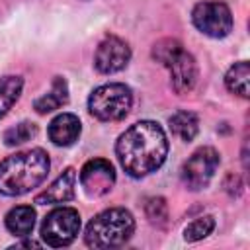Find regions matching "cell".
<instances>
[{
  "mask_svg": "<svg viewBox=\"0 0 250 250\" xmlns=\"http://www.w3.org/2000/svg\"><path fill=\"white\" fill-rule=\"evenodd\" d=\"M123 170L133 178H143L162 166L168 154V139L156 121L131 125L115 145Z\"/></svg>",
  "mask_w": 250,
  "mask_h": 250,
  "instance_id": "cell-1",
  "label": "cell"
},
{
  "mask_svg": "<svg viewBox=\"0 0 250 250\" xmlns=\"http://www.w3.org/2000/svg\"><path fill=\"white\" fill-rule=\"evenodd\" d=\"M49 156L43 148H31L8 156L0 164V193L16 197L31 191L49 174Z\"/></svg>",
  "mask_w": 250,
  "mask_h": 250,
  "instance_id": "cell-2",
  "label": "cell"
},
{
  "mask_svg": "<svg viewBox=\"0 0 250 250\" xmlns=\"http://www.w3.org/2000/svg\"><path fill=\"white\" fill-rule=\"evenodd\" d=\"M135 230L133 215L123 207H111L98 213L86 227L84 242L90 248H115L125 244Z\"/></svg>",
  "mask_w": 250,
  "mask_h": 250,
  "instance_id": "cell-3",
  "label": "cell"
},
{
  "mask_svg": "<svg viewBox=\"0 0 250 250\" xmlns=\"http://www.w3.org/2000/svg\"><path fill=\"white\" fill-rule=\"evenodd\" d=\"M133 105L131 88L121 82H111L96 88L88 98L90 113L100 121H119Z\"/></svg>",
  "mask_w": 250,
  "mask_h": 250,
  "instance_id": "cell-4",
  "label": "cell"
},
{
  "mask_svg": "<svg viewBox=\"0 0 250 250\" xmlns=\"http://www.w3.org/2000/svg\"><path fill=\"white\" fill-rule=\"evenodd\" d=\"M80 232V215L72 207L53 209L41 225V238L53 248L68 246Z\"/></svg>",
  "mask_w": 250,
  "mask_h": 250,
  "instance_id": "cell-5",
  "label": "cell"
},
{
  "mask_svg": "<svg viewBox=\"0 0 250 250\" xmlns=\"http://www.w3.org/2000/svg\"><path fill=\"white\" fill-rule=\"evenodd\" d=\"M219 152L213 146H201L197 148L182 166L180 178L184 186L191 191L203 189L209 186L211 178L215 176V170L219 166Z\"/></svg>",
  "mask_w": 250,
  "mask_h": 250,
  "instance_id": "cell-6",
  "label": "cell"
},
{
  "mask_svg": "<svg viewBox=\"0 0 250 250\" xmlns=\"http://www.w3.org/2000/svg\"><path fill=\"white\" fill-rule=\"evenodd\" d=\"M191 21L201 33L215 39L227 37L232 29V14L229 6L215 0L195 4L191 12Z\"/></svg>",
  "mask_w": 250,
  "mask_h": 250,
  "instance_id": "cell-7",
  "label": "cell"
},
{
  "mask_svg": "<svg viewBox=\"0 0 250 250\" xmlns=\"http://www.w3.org/2000/svg\"><path fill=\"white\" fill-rule=\"evenodd\" d=\"M80 184L88 197H102L115 184V168L105 158H92L80 170Z\"/></svg>",
  "mask_w": 250,
  "mask_h": 250,
  "instance_id": "cell-8",
  "label": "cell"
},
{
  "mask_svg": "<svg viewBox=\"0 0 250 250\" xmlns=\"http://www.w3.org/2000/svg\"><path fill=\"white\" fill-rule=\"evenodd\" d=\"M131 61V49L129 45L115 37V35H109L105 37L98 49H96V55H94V66L102 72V74H113V72H119L123 70Z\"/></svg>",
  "mask_w": 250,
  "mask_h": 250,
  "instance_id": "cell-9",
  "label": "cell"
},
{
  "mask_svg": "<svg viewBox=\"0 0 250 250\" xmlns=\"http://www.w3.org/2000/svg\"><path fill=\"white\" fill-rule=\"evenodd\" d=\"M164 66L170 70V82L176 94L184 96L193 90L197 82V64H195V59L188 51H184V47H180L164 62Z\"/></svg>",
  "mask_w": 250,
  "mask_h": 250,
  "instance_id": "cell-10",
  "label": "cell"
},
{
  "mask_svg": "<svg viewBox=\"0 0 250 250\" xmlns=\"http://www.w3.org/2000/svg\"><path fill=\"white\" fill-rule=\"evenodd\" d=\"M74 186H76V170L66 168L47 189L37 193L35 203L39 205H55V203H64L74 197Z\"/></svg>",
  "mask_w": 250,
  "mask_h": 250,
  "instance_id": "cell-11",
  "label": "cell"
},
{
  "mask_svg": "<svg viewBox=\"0 0 250 250\" xmlns=\"http://www.w3.org/2000/svg\"><path fill=\"white\" fill-rule=\"evenodd\" d=\"M80 131H82V125H80V119L76 115L61 113V115H57L49 123L47 135H49L53 145H57V146H70V145H74L78 141Z\"/></svg>",
  "mask_w": 250,
  "mask_h": 250,
  "instance_id": "cell-12",
  "label": "cell"
},
{
  "mask_svg": "<svg viewBox=\"0 0 250 250\" xmlns=\"http://www.w3.org/2000/svg\"><path fill=\"white\" fill-rule=\"evenodd\" d=\"M35 227V209L31 205H18L6 215V229L14 236H27Z\"/></svg>",
  "mask_w": 250,
  "mask_h": 250,
  "instance_id": "cell-13",
  "label": "cell"
},
{
  "mask_svg": "<svg viewBox=\"0 0 250 250\" xmlns=\"http://www.w3.org/2000/svg\"><path fill=\"white\" fill-rule=\"evenodd\" d=\"M66 102H68V86H66V80L61 78V76H55L49 94L37 98L35 104H33V107H35L39 113H49V111L59 109V107L64 105Z\"/></svg>",
  "mask_w": 250,
  "mask_h": 250,
  "instance_id": "cell-14",
  "label": "cell"
},
{
  "mask_svg": "<svg viewBox=\"0 0 250 250\" xmlns=\"http://www.w3.org/2000/svg\"><path fill=\"white\" fill-rule=\"evenodd\" d=\"M168 123H170L172 133H174L178 139L186 141V143L193 141L195 135H197V131H199V121H197L195 113H191V111L180 109V111H176V113L168 119Z\"/></svg>",
  "mask_w": 250,
  "mask_h": 250,
  "instance_id": "cell-15",
  "label": "cell"
},
{
  "mask_svg": "<svg viewBox=\"0 0 250 250\" xmlns=\"http://www.w3.org/2000/svg\"><path fill=\"white\" fill-rule=\"evenodd\" d=\"M248 78H250V64L246 61H240L229 68V72L225 74V84L230 92L238 94L240 98H248Z\"/></svg>",
  "mask_w": 250,
  "mask_h": 250,
  "instance_id": "cell-16",
  "label": "cell"
},
{
  "mask_svg": "<svg viewBox=\"0 0 250 250\" xmlns=\"http://www.w3.org/2000/svg\"><path fill=\"white\" fill-rule=\"evenodd\" d=\"M23 88V80L20 76H4L0 78V117L8 113V109L18 102Z\"/></svg>",
  "mask_w": 250,
  "mask_h": 250,
  "instance_id": "cell-17",
  "label": "cell"
},
{
  "mask_svg": "<svg viewBox=\"0 0 250 250\" xmlns=\"http://www.w3.org/2000/svg\"><path fill=\"white\" fill-rule=\"evenodd\" d=\"M215 229V219L211 215H205V217H197L195 221H191L186 229H184V238L188 242H197L205 236H209Z\"/></svg>",
  "mask_w": 250,
  "mask_h": 250,
  "instance_id": "cell-18",
  "label": "cell"
},
{
  "mask_svg": "<svg viewBox=\"0 0 250 250\" xmlns=\"http://www.w3.org/2000/svg\"><path fill=\"white\" fill-rule=\"evenodd\" d=\"M37 133V127L29 121H21L10 129H6L4 133V143L8 146H16V145H21V143H27L31 137H35Z\"/></svg>",
  "mask_w": 250,
  "mask_h": 250,
  "instance_id": "cell-19",
  "label": "cell"
},
{
  "mask_svg": "<svg viewBox=\"0 0 250 250\" xmlns=\"http://www.w3.org/2000/svg\"><path fill=\"white\" fill-rule=\"evenodd\" d=\"M145 213L146 219L156 225V227H164L168 223V205L164 197H148L145 203Z\"/></svg>",
  "mask_w": 250,
  "mask_h": 250,
  "instance_id": "cell-20",
  "label": "cell"
},
{
  "mask_svg": "<svg viewBox=\"0 0 250 250\" xmlns=\"http://www.w3.org/2000/svg\"><path fill=\"white\" fill-rule=\"evenodd\" d=\"M232 184H229V182H225V189L230 193V195H238L240 191H242V184H240V180H238V176H234V174H229L227 176Z\"/></svg>",
  "mask_w": 250,
  "mask_h": 250,
  "instance_id": "cell-21",
  "label": "cell"
}]
</instances>
